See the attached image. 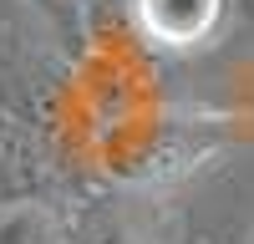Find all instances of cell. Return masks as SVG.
Listing matches in <instances>:
<instances>
[{
  "label": "cell",
  "instance_id": "cell-1",
  "mask_svg": "<svg viewBox=\"0 0 254 244\" xmlns=\"http://www.w3.org/2000/svg\"><path fill=\"white\" fill-rule=\"evenodd\" d=\"M224 0H137V15L147 36L168 41V46H193L219 26Z\"/></svg>",
  "mask_w": 254,
  "mask_h": 244
},
{
  "label": "cell",
  "instance_id": "cell-2",
  "mask_svg": "<svg viewBox=\"0 0 254 244\" xmlns=\"http://www.w3.org/2000/svg\"><path fill=\"white\" fill-rule=\"evenodd\" d=\"M0 244H61V239H56L51 214H41V209H20V214H10L5 224H0Z\"/></svg>",
  "mask_w": 254,
  "mask_h": 244
},
{
  "label": "cell",
  "instance_id": "cell-3",
  "mask_svg": "<svg viewBox=\"0 0 254 244\" xmlns=\"http://www.w3.org/2000/svg\"><path fill=\"white\" fill-rule=\"evenodd\" d=\"M31 5L51 20L56 36L66 41H81V31H87V15H81V0H31Z\"/></svg>",
  "mask_w": 254,
  "mask_h": 244
},
{
  "label": "cell",
  "instance_id": "cell-4",
  "mask_svg": "<svg viewBox=\"0 0 254 244\" xmlns=\"http://www.w3.org/2000/svg\"><path fill=\"white\" fill-rule=\"evenodd\" d=\"M97 244H132V234H127V229H102Z\"/></svg>",
  "mask_w": 254,
  "mask_h": 244
},
{
  "label": "cell",
  "instance_id": "cell-5",
  "mask_svg": "<svg viewBox=\"0 0 254 244\" xmlns=\"http://www.w3.org/2000/svg\"><path fill=\"white\" fill-rule=\"evenodd\" d=\"M249 244H254V234H249Z\"/></svg>",
  "mask_w": 254,
  "mask_h": 244
}]
</instances>
